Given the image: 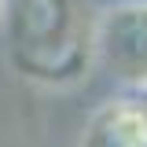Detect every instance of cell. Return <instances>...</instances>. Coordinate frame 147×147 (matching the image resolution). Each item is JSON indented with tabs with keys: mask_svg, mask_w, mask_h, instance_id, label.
<instances>
[{
	"mask_svg": "<svg viewBox=\"0 0 147 147\" xmlns=\"http://www.w3.org/2000/svg\"><path fill=\"white\" fill-rule=\"evenodd\" d=\"M81 147H147V96L129 92L99 103L88 118Z\"/></svg>",
	"mask_w": 147,
	"mask_h": 147,
	"instance_id": "cell-3",
	"label": "cell"
},
{
	"mask_svg": "<svg viewBox=\"0 0 147 147\" xmlns=\"http://www.w3.org/2000/svg\"><path fill=\"white\" fill-rule=\"evenodd\" d=\"M0 18L11 37V52L22 70L63 81L92 59L96 18L92 0H0Z\"/></svg>",
	"mask_w": 147,
	"mask_h": 147,
	"instance_id": "cell-1",
	"label": "cell"
},
{
	"mask_svg": "<svg viewBox=\"0 0 147 147\" xmlns=\"http://www.w3.org/2000/svg\"><path fill=\"white\" fill-rule=\"evenodd\" d=\"M96 59L129 92H147V0H114L96 18Z\"/></svg>",
	"mask_w": 147,
	"mask_h": 147,
	"instance_id": "cell-2",
	"label": "cell"
}]
</instances>
